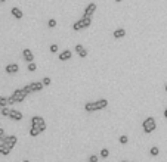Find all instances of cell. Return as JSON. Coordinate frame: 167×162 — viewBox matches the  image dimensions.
Here are the masks:
<instances>
[{"label":"cell","instance_id":"obj_4","mask_svg":"<svg viewBox=\"0 0 167 162\" xmlns=\"http://www.w3.org/2000/svg\"><path fill=\"white\" fill-rule=\"evenodd\" d=\"M12 96H13V99H15L16 103H21V102H24V99L27 97L28 95L24 91V89H16V90L12 93Z\"/></svg>","mask_w":167,"mask_h":162},{"label":"cell","instance_id":"obj_21","mask_svg":"<svg viewBox=\"0 0 167 162\" xmlns=\"http://www.w3.org/2000/svg\"><path fill=\"white\" fill-rule=\"evenodd\" d=\"M27 69H28L30 72H34V71L37 69V65L34 63V62H30V63H28V68H27Z\"/></svg>","mask_w":167,"mask_h":162},{"label":"cell","instance_id":"obj_7","mask_svg":"<svg viewBox=\"0 0 167 162\" xmlns=\"http://www.w3.org/2000/svg\"><path fill=\"white\" fill-rule=\"evenodd\" d=\"M5 71L7 74H16V72L19 71V65L18 63H9V65H6Z\"/></svg>","mask_w":167,"mask_h":162},{"label":"cell","instance_id":"obj_5","mask_svg":"<svg viewBox=\"0 0 167 162\" xmlns=\"http://www.w3.org/2000/svg\"><path fill=\"white\" fill-rule=\"evenodd\" d=\"M2 143H6L7 146H11V147L13 149L15 144L18 143V137H16V136H6V137L2 140Z\"/></svg>","mask_w":167,"mask_h":162},{"label":"cell","instance_id":"obj_33","mask_svg":"<svg viewBox=\"0 0 167 162\" xmlns=\"http://www.w3.org/2000/svg\"><path fill=\"white\" fill-rule=\"evenodd\" d=\"M22 162H30V161H28V159H24V161H22Z\"/></svg>","mask_w":167,"mask_h":162},{"label":"cell","instance_id":"obj_6","mask_svg":"<svg viewBox=\"0 0 167 162\" xmlns=\"http://www.w3.org/2000/svg\"><path fill=\"white\" fill-rule=\"evenodd\" d=\"M22 56H24V61L25 62H34V55H33V52L30 49H24L22 50Z\"/></svg>","mask_w":167,"mask_h":162},{"label":"cell","instance_id":"obj_25","mask_svg":"<svg viewBox=\"0 0 167 162\" xmlns=\"http://www.w3.org/2000/svg\"><path fill=\"white\" fill-rule=\"evenodd\" d=\"M22 89H24V91L27 93V95H30V93H33V90H31V84H27V86H24Z\"/></svg>","mask_w":167,"mask_h":162},{"label":"cell","instance_id":"obj_38","mask_svg":"<svg viewBox=\"0 0 167 162\" xmlns=\"http://www.w3.org/2000/svg\"><path fill=\"white\" fill-rule=\"evenodd\" d=\"M0 128H2V124H0Z\"/></svg>","mask_w":167,"mask_h":162},{"label":"cell","instance_id":"obj_8","mask_svg":"<svg viewBox=\"0 0 167 162\" xmlns=\"http://www.w3.org/2000/svg\"><path fill=\"white\" fill-rule=\"evenodd\" d=\"M71 58H73L71 50H64L59 53V61H71Z\"/></svg>","mask_w":167,"mask_h":162},{"label":"cell","instance_id":"obj_2","mask_svg":"<svg viewBox=\"0 0 167 162\" xmlns=\"http://www.w3.org/2000/svg\"><path fill=\"white\" fill-rule=\"evenodd\" d=\"M142 128L145 133H152L155 131L157 128V122H155V119L152 116H148L146 119H144V122H142Z\"/></svg>","mask_w":167,"mask_h":162},{"label":"cell","instance_id":"obj_26","mask_svg":"<svg viewBox=\"0 0 167 162\" xmlns=\"http://www.w3.org/2000/svg\"><path fill=\"white\" fill-rule=\"evenodd\" d=\"M41 83H43V86H49V84L52 83V80L49 78V77H45V78L41 80Z\"/></svg>","mask_w":167,"mask_h":162},{"label":"cell","instance_id":"obj_11","mask_svg":"<svg viewBox=\"0 0 167 162\" xmlns=\"http://www.w3.org/2000/svg\"><path fill=\"white\" fill-rule=\"evenodd\" d=\"M9 118L13 119V121H21V119H22V114L19 112V110H16V109H12L11 114H9Z\"/></svg>","mask_w":167,"mask_h":162},{"label":"cell","instance_id":"obj_27","mask_svg":"<svg viewBox=\"0 0 167 162\" xmlns=\"http://www.w3.org/2000/svg\"><path fill=\"white\" fill-rule=\"evenodd\" d=\"M127 142H129V137H127V136H121V137H120V143H121V144H127Z\"/></svg>","mask_w":167,"mask_h":162},{"label":"cell","instance_id":"obj_1","mask_svg":"<svg viewBox=\"0 0 167 162\" xmlns=\"http://www.w3.org/2000/svg\"><path fill=\"white\" fill-rule=\"evenodd\" d=\"M92 25V16H87V15H83L81 19H78L74 25H73V30L74 31H81L87 27H90Z\"/></svg>","mask_w":167,"mask_h":162},{"label":"cell","instance_id":"obj_3","mask_svg":"<svg viewBox=\"0 0 167 162\" xmlns=\"http://www.w3.org/2000/svg\"><path fill=\"white\" fill-rule=\"evenodd\" d=\"M31 125H37V127H40L41 133H43V131H46V128H47V125H46V122H45V119H43L41 116H39V115H34V116L31 118Z\"/></svg>","mask_w":167,"mask_h":162},{"label":"cell","instance_id":"obj_18","mask_svg":"<svg viewBox=\"0 0 167 162\" xmlns=\"http://www.w3.org/2000/svg\"><path fill=\"white\" fill-rule=\"evenodd\" d=\"M40 133H41L40 127H37V125H31V130H30V136H31V137H36V136H39Z\"/></svg>","mask_w":167,"mask_h":162},{"label":"cell","instance_id":"obj_14","mask_svg":"<svg viewBox=\"0 0 167 162\" xmlns=\"http://www.w3.org/2000/svg\"><path fill=\"white\" fill-rule=\"evenodd\" d=\"M84 109L87 112H95V110H98V106H96V102H87L84 105Z\"/></svg>","mask_w":167,"mask_h":162},{"label":"cell","instance_id":"obj_39","mask_svg":"<svg viewBox=\"0 0 167 162\" xmlns=\"http://www.w3.org/2000/svg\"><path fill=\"white\" fill-rule=\"evenodd\" d=\"M0 97H2V96H0Z\"/></svg>","mask_w":167,"mask_h":162},{"label":"cell","instance_id":"obj_9","mask_svg":"<svg viewBox=\"0 0 167 162\" xmlns=\"http://www.w3.org/2000/svg\"><path fill=\"white\" fill-rule=\"evenodd\" d=\"M12 152V147L11 146H7V144L6 143H2V142H0V155H9V153Z\"/></svg>","mask_w":167,"mask_h":162},{"label":"cell","instance_id":"obj_16","mask_svg":"<svg viewBox=\"0 0 167 162\" xmlns=\"http://www.w3.org/2000/svg\"><path fill=\"white\" fill-rule=\"evenodd\" d=\"M96 106H98V110L105 109V108L108 106V100H107V99H99V100H96Z\"/></svg>","mask_w":167,"mask_h":162},{"label":"cell","instance_id":"obj_28","mask_svg":"<svg viewBox=\"0 0 167 162\" xmlns=\"http://www.w3.org/2000/svg\"><path fill=\"white\" fill-rule=\"evenodd\" d=\"M49 50H50V52H52V53H56V52H58V50H59V47H58V44H52Z\"/></svg>","mask_w":167,"mask_h":162},{"label":"cell","instance_id":"obj_13","mask_svg":"<svg viewBox=\"0 0 167 162\" xmlns=\"http://www.w3.org/2000/svg\"><path fill=\"white\" fill-rule=\"evenodd\" d=\"M11 13H12L13 18H16V19H21L22 16H24V12L19 9V7H12V9H11Z\"/></svg>","mask_w":167,"mask_h":162},{"label":"cell","instance_id":"obj_15","mask_svg":"<svg viewBox=\"0 0 167 162\" xmlns=\"http://www.w3.org/2000/svg\"><path fill=\"white\" fill-rule=\"evenodd\" d=\"M112 36H114V38H123L126 36V30L124 28H117L116 31H114Z\"/></svg>","mask_w":167,"mask_h":162},{"label":"cell","instance_id":"obj_34","mask_svg":"<svg viewBox=\"0 0 167 162\" xmlns=\"http://www.w3.org/2000/svg\"><path fill=\"white\" fill-rule=\"evenodd\" d=\"M116 2H117V3H120V2H123V0H116Z\"/></svg>","mask_w":167,"mask_h":162},{"label":"cell","instance_id":"obj_37","mask_svg":"<svg viewBox=\"0 0 167 162\" xmlns=\"http://www.w3.org/2000/svg\"><path fill=\"white\" fill-rule=\"evenodd\" d=\"M121 162H127V161H121Z\"/></svg>","mask_w":167,"mask_h":162},{"label":"cell","instance_id":"obj_24","mask_svg":"<svg viewBox=\"0 0 167 162\" xmlns=\"http://www.w3.org/2000/svg\"><path fill=\"white\" fill-rule=\"evenodd\" d=\"M101 156H102V158H108V156H110V150H108V149H102V150H101Z\"/></svg>","mask_w":167,"mask_h":162},{"label":"cell","instance_id":"obj_36","mask_svg":"<svg viewBox=\"0 0 167 162\" xmlns=\"http://www.w3.org/2000/svg\"><path fill=\"white\" fill-rule=\"evenodd\" d=\"M2 2H6V0H0V3H2Z\"/></svg>","mask_w":167,"mask_h":162},{"label":"cell","instance_id":"obj_12","mask_svg":"<svg viewBox=\"0 0 167 162\" xmlns=\"http://www.w3.org/2000/svg\"><path fill=\"white\" fill-rule=\"evenodd\" d=\"M74 49H75L77 55L80 56V58H86V56H87V49H84V47H83V44H77Z\"/></svg>","mask_w":167,"mask_h":162},{"label":"cell","instance_id":"obj_35","mask_svg":"<svg viewBox=\"0 0 167 162\" xmlns=\"http://www.w3.org/2000/svg\"><path fill=\"white\" fill-rule=\"evenodd\" d=\"M164 89H166V91H167V84H166V86H164Z\"/></svg>","mask_w":167,"mask_h":162},{"label":"cell","instance_id":"obj_29","mask_svg":"<svg viewBox=\"0 0 167 162\" xmlns=\"http://www.w3.org/2000/svg\"><path fill=\"white\" fill-rule=\"evenodd\" d=\"M16 102H15V99H13V96H9L7 97V105H15Z\"/></svg>","mask_w":167,"mask_h":162},{"label":"cell","instance_id":"obj_20","mask_svg":"<svg viewBox=\"0 0 167 162\" xmlns=\"http://www.w3.org/2000/svg\"><path fill=\"white\" fill-rule=\"evenodd\" d=\"M158 153H160V149H158L157 146H152L151 150H149V155H152V156H157Z\"/></svg>","mask_w":167,"mask_h":162},{"label":"cell","instance_id":"obj_22","mask_svg":"<svg viewBox=\"0 0 167 162\" xmlns=\"http://www.w3.org/2000/svg\"><path fill=\"white\" fill-rule=\"evenodd\" d=\"M5 106H7V97H0V108H5Z\"/></svg>","mask_w":167,"mask_h":162},{"label":"cell","instance_id":"obj_19","mask_svg":"<svg viewBox=\"0 0 167 162\" xmlns=\"http://www.w3.org/2000/svg\"><path fill=\"white\" fill-rule=\"evenodd\" d=\"M11 108H7V106H5V108H2L0 109V114H2L3 116H9V114H11Z\"/></svg>","mask_w":167,"mask_h":162},{"label":"cell","instance_id":"obj_30","mask_svg":"<svg viewBox=\"0 0 167 162\" xmlns=\"http://www.w3.org/2000/svg\"><path fill=\"white\" fill-rule=\"evenodd\" d=\"M87 162H98V156H96V155H90Z\"/></svg>","mask_w":167,"mask_h":162},{"label":"cell","instance_id":"obj_32","mask_svg":"<svg viewBox=\"0 0 167 162\" xmlns=\"http://www.w3.org/2000/svg\"><path fill=\"white\" fill-rule=\"evenodd\" d=\"M164 118H166V119H167V108H166V109H164Z\"/></svg>","mask_w":167,"mask_h":162},{"label":"cell","instance_id":"obj_10","mask_svg":"<svg viewBox=\"0 0 167 162\" xmlns=\"http://www.w3.org/2000/svg\"><path fill=\"white\" fill-rule=\"evenodd\" d=\"M95 12H96V3H89L84 9V15H87V16H93Z\"/></svg>","mask_w":167,"mask_h":162},{"label":"cell","instance_id":"obj_23","mask_svg":"<svg viewBox=\"0 0 167 162\" xmlns=\"http://www.w3.org/2000/svg\"><path fill=\"white\" fill-rule=\"evenodd\" d=\"M47 27L49 28H55L56 27V19H49L47 21Z\"/></svg>","mask_w":167,"mask_h":162},{"label":"cell","instance_id":"obj_31","mask_svg":"<svg viewBox=\"0 0 167 162\" xmlns=\"http://www.w3.org/2000/svg\"><path fill=\"white\" fill-rule=\"evenodd\" d=\"M6 137V134H5V130L3 128H0V142H2L3 139Z\"/></svg>","mask_w":167,"mask_h":162},{"label":"cell","instance_id":"obj_17","mask_svg":"<svg viewBox=\"0 0 167 162\" xmlns=\"http://www.w3.org/2000/svg\"><path fill=\"white\" fill-rule=\"evenodd\" d=\"M31 84V90H33V93H36V91H41L43 90V83H30Z\"/></svg>","mask_w":167,"mask_h":162}]
</instances>
